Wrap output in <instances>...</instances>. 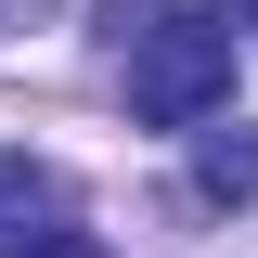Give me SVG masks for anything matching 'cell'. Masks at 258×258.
Returning <instances> with one entry per match:
<instances>
[{
    "instance_id": "1",
    "label": "cell",
    "mask_w": 258,
    "mask_h": 258,
    "mask_svg": "<svg viewBox=\"0 0 258 258\" xmlns=\"http://www.w3.org/2000/svg\"><path fill=\"white\" fill-rule=\"evenodd\" d=\"M116 78H129V116L207 129L232 103V26L207 0H116Z\"/></svg>"
},
{
    "instance_id": "2",
    "label": "cell",
    "mask_w": 258,
    "mask_h": 258,
    "mask_svg": "<svg viewBox=\"0 0 258 258\" xmlns=\"http://www.w3.org/2000/svg\"><path fill=\"white\" fill-rule=\"evenodd\" d=\"M194 194H207V207H245V194H258V129L245 116H207V142H194Z\"/></svg>"
},
{
    "instance_id": "3",
    "label": "cell",
    "mask_w": 258,
    "mask_h": 258,
    "mask_svg": "<svg viewBox=\"0 0 258 258\" xmlns=\"http://www.w3.org/2000/svg\"><path fill=\"white\" fill-rule=\"evenodd\" d=\"M64 220V181L39 155H0V245H26V232H52Z\"/></svg>"
},
{
    "instance_id": "4",
    "label": "cell",
    "mask_w": 258,
    "mask_h": 258,
    "mask_svg": "<svg viewBox=\"0 0 258 258\" xmlns=\"http://www.w3.org/2000/svg\"><path fill=\"white\" fill-rule=\"evenodd\" d=\"M0 258H116V245H91V232H64V220H52V232H26V245H0Z\"/></svg>"
},
{
    "instance_id": "5",
    "label": "cell",
    "mask_w": 258,
    "mask_h": 258,
    "mask_svg": "<svg viewBox=\"0 0 258 258\" xmlns=\"http://www.w3.org/2000/svg\"><path fill=\"white\" fill-rule=\"evenodd\" d=\"M26 13H39V0H0V26H26Z\"/></svg>"
}]
</instances>
